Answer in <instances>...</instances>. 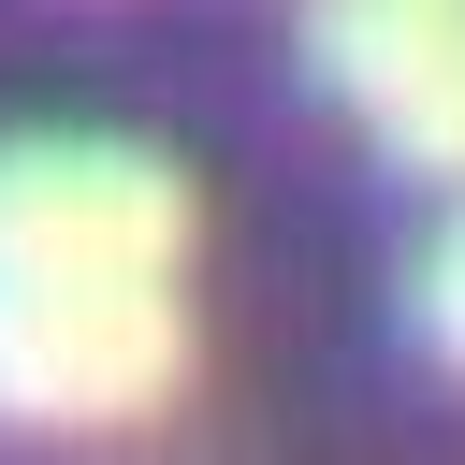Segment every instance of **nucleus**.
I'll list each match as a JSON object with an SVG mask.
<instances>
[{"label": "nucleus", "mask_w": 465, "mask_h": 465, "mask_svg": "<svg viewBox=\"0 0 465 465\" xmlns=\"http://www.w3.org/2000/svg\"><path fill=\"white\" fill-rule=\"evenodd\" d=\"M421 349L465 378V203L436 218V247H421Z\"/></svg>", "instance_id": "20e7f679"}, {"label": "nucleus", "mask_w": 465, "mask_h": 465, "mask_svg": "<svg viewBox=\"0 0 465 465\" xmlns=\"http://www.w3.org/2000/svg\"><path fill=\"white\" fill-rule=\"evenodd\" d=\"M189 392V305L174 276H15L0 262V436H145Z\"/></svg>", "instance_id": "f257e3e1"}, {"label": "nucleus", "mask_w": 465, "mask_h": 465, "mask_svg": "<svg viewBox=\"0 0 465 465\" xmlns=\"http://www.w3.org/2000/svg\"><path fill=\"white\" fill-rule=\"evenodd\" d=\"M203 203L131 131H0V262L15 276H189Z\"/></svg>", "instance_id": "f03ea898"}, {"label": "nucleus", "mask_w": 465, "mask_h": 465, "mask_svg": "<svg viewBox=\"0 0 465 465\" xmlns=\"http://www.w3.org/2000/svg\"><path fill=\"white\" fill-rule=\"evenodd\" d=\"M305 73L436 189H465V0H320Z\"/></svg>", "instance_id": "7ed1b4c3"}]
</instances>
